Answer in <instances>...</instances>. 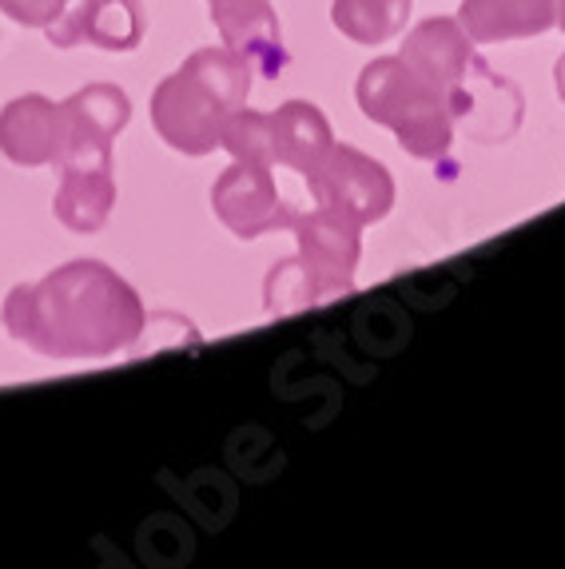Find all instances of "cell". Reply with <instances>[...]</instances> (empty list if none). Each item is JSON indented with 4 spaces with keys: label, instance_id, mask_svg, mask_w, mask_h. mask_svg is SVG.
Returning a JSON list of instances; mask_svg holds the SVG:
<instances>
[{
    "label": "cell",
    "instance_id": "obj_1",
    "mask_svg": "<svg viewBox=\"0 0 565 569\" xmlns=\"http://www.w3.org/2000/svg\"><path fill=\"white\" fill-rule=\"evenodd\" d=\"M4 331L57 362H92L136 347L148 327L140 295L112 267L76 259L4 299Z\"/></svg>",
    "mask_w": 565,
    "mask_h": 569
},
{
    "label": "cell",
    "instance_id": "obj_2",
    "mask_svg": "<svg viewBox=\"0 0 565 569\" xmlns=\"http://www.w3.org/2000/svg\"><path fill=\"white\" fill-rule=\"evenodd\" d=\"M355 92L363 116L390 128L415 160H438L450 152V100L426 80H418L403 57H383L367 64Z\"/></svg>",
    "mask_w": 565,
    "mask_h": 569
},
{
    "label": "cell",
    "instance_id": "obj_3",
    "mask_svg": "<svg viewBox=\"0 0 565 569\" xmlns=\"http://www.w3.org/2000/svg\"><path fill=\"white\" fill-rule=\"evenodd\" d=\"M231 120V108L211 88L199 84L191 72L179 68L151 96V123L168 148L184 156H208L224 143V128Z\"/></svg>",
    "mask_w": 565,
    "mask_h": 569
},
{
    "label": "cell",
    "instance_id": "obj_4",
    "mask_svg": "<svg viewBox=\"0 0 565 569\" xmlns=\"http://www.w3.org/2000/svg\"><path fill=\"white\" fill-rule=\"evenodd\" d=\"M132 116L116 84H88L60 104V168H112V140Z\"/></svg>",
    "mask_w": 565,
    "mask_h": 569
},
{
    "label": "cell",
    "instance_id": "obj_5",
    "mask_svg": "<svg viewBox=\"0 0 565 569\" xmlns=\"http://www.w3.org/2000/svg\"><path fill=\"white\" fill-rule=\"evenodd\" d=\"M307 183H311L315 203H327V208L343 211V216L355 219L358 228L387 219L390 203H395V180H390V171L378 160H370L367 152L347 148V143H343V148L335 143L327 163L319 168V176Z\"/></svg>",
    "mask_w": 565,
    "mask_h": 569
},
{
    "label": "cell",
    "instance_id": "obj_6",
    "mask_svg": "<svg viewBox=\"0 0 565 569\" xmlns=\"http://www.w3.org/2000/svg\"><path fill=\"white\" fill-rule=\"evenodd\" d=\"M295 236H299V259L303 267L311 271V283L319 291V303L327 299H339L355 287V267H358V223L343 211L319 208L311 216H303L291 223Z\"/></svg>",
    "mask_w": 565,
    "mask_h": 569
},
{
    "label": "cell",
    "instance_id": "obj_7",
    "mask_svg": "<svg viewBox=\"0 0 565 569\" xmlns=\"http://www.w3.org/2000/svg\"><path fill=\"white\" fill-rule=\"evenodd\" d=\"M211 203H216V216L239 239H255L264 231L291 228L295 223V216L279 200L271 168H259V163H231L211 188Z\"/></svg>",
    "mask_w": 565,
    "mask_h": 569
},
{
    "label": "cell",
    "instance_id": "obj_8",
    "mask_svg": "<svg viewBox=\"0 0 565 569\" xmlns=\"http://www.w3.org/2000/svg\"><path fill=\"white\" fill-rule=\"evenodd\" d=\"M57 48L96 44L108 52H132L143 40L140 0H68L65 9L44 24Z\"/></svg>",
    "mask_w": 565,
    "mask_h": 569
},
{
    "label": "cell",
    "instance_id": "obj_9",
    "mask_svg": "<svg viewBox=\"0 0 565 569\" xmlns=\"http://www.w3.org/2000/svg\"><path fill=\"white\" fill-rule=\"evenodd\" d=\"M0 156L17 168H44L60 156V104L48 96H17L0 108Z\"/></svg>",
    "mask_w": 565,
    "mask_h": 569
},
{
    "label": "cell",
    "instance_id": "obj_10",
    "mask_svg": "<svg viewBox=\"0 0 565 569\" xmlns=\"http://www.w3.org/2000/svg\"><path fill=\"white\" fill-rule=\"evenodd\" d=\"M403 60L410 64L418 80L450 96L462 84V77L470 72V37L458 20L434 17L423 20L403 44Z\"/></svg>",
    "mask_w": 565,
    "mask_h": 569
},
{
    "label": "cell",
    "instance_id": "obj_11",
    "mask_svg": "<svg viewBox=\"0 0 565 569\" xmlns=\"http://www.w3.org/2000/svg\"><path fill=\"white\" fill-rule=\"evenodd\" d=\"M458 24L474 44L526 40L554 29V0H462Z\"/></svg>",
    "mask_w": 565,
    "mask_h": 569
},
{
    "label": "cell",
    "instance_id": "obj_12",
    "mask_svg": "<svg viewBox=\"0 0 565 569\" xmlns=\"http://www.w3.org/2000/svg\"><path fill=\"white\" fill-rule=\"evenodd\" d=\"M271 120H275V152H279V163H287L291 171L315 180L319 168L327 163L330 148H335L327 116L315 104H307V100H287Z\"/></svg>",
    "mask_w": 565,
    "mask_h": 569
},
{
    "label": "cell",
    "instance_id": "obj_13",
    "mask_svg": "<svg viewBox=\"0 0 565 569\" xmlns=\"http://www.w3.org/2000/svg\"><path fill=\"white\" fill-rule=\"evenodd\" d=\"M116 203L112 168H60L57 188V219L76 236H92L108 223Z\"/></svg>",
    "mask_w": 565,
    "mask_h": 569
},
{
    "label": "cell",
    "instance_id": "obj_14",
    "mask_svg": "<svg viewBox=\"0 0 565 569\" xmlns=\"http://www.w3.org/2000/svg\"><path fill=\"white\" fill-rule=\"evenodd\" d=\"M184 72H191L199 84L211 88V92H216L231 112L247 108L255 64L244 57V52H236V48H199L196 57H188Z\"/></svg>",
    "mask_w": 565,
    "mask_h": 569
},
{
    "label": "cell",
    "instance_id": "obj_15",
    "mask_svg": "<svg viewBox=\"0 0 565 569\" xmlns=\"http://www.w3.org/2000/svg\"><path fill=\"white\" fill-rule=\"evenodd\" d=\"M410 0H335V29L355 44H383L395 32H403Z\"/></svg>",
    "mask_w": 565,
    "mask_h": 569
},
{
    "label": "cell",
    "instance_id": "obj_16",
    "mask_svg": "<svg viewBox=\"0 0 565 569\" xmlns=\"http://www.w3.org/2000/svg\"><path fill=\"white\" fill-rule=\"evenodd\" d=\"M231 152V160L244 163H259V168H275L279 163V152H275V120L264 112H251V108H239L231 112L224 128V143Z\"/></svg>",
    "mask_w": 565,
    "mask_h": 569
},
{
    "label": "cell",
    "instance_id": "obj_17",
    "mask_svg": "<svg viewBox=\"0 0 565 569\" xmlns=\"http://www.w3.org/2000/svg\"><path fill=\"white\" fill-rule=\"evenodd\" d=\"M264 299H267V315H295L303 307L319 303V291L311 283V271L303 267V259H282L271 267V276L264 283Z\"/></svg>",
    "mask_w": 565,
    "mask_h": 569
},
{
    "label": "cell",
    "instance_id": "obj_18",
    "mask_svg": "<svg viewBox=\"0 0 565 569\" xmlns=\"http://www.w3.org/2000/svg\"><path fill=\"white\" fill-rule=\"evenodd\" d=\"M68 0H0V12L24 29H44L48 20L65 9Z\"/></svg>",
    "mask_w": 565,
    "mask_h": 569
},
{
    "label": "cell",
    "instance_id": "obj_19",
    "mask_svg": "<svg viewBox=\"0 0 565 569\" xmlns=\"http://www.w3.org/2000/svg\"><path fill=\"white\" fill-rule=\"evenodd\" d=\"M557 92H562V100H565V57L557 60Z\"/></svg>",
    "mask_w": 565,
    "mask_h": 569
},
{
    "label": "cell",
    "instance_id": "obj_20",
    "mask_svg": "<svg viewBox=\"0 0 565 569\" xmlns=\"http://www.w3.org/2000/svg\"><path fill=\"white\" fill-rule=\"evenodd\" d=\"M554 17H557V24L565 29V0H554Z\"/></svg>",
    "mask_w": 565,
    "mask_h": 569
}]
</instances>
